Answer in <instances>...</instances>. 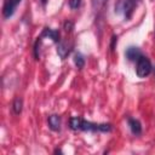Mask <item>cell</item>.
Listing matches in <instances>:
<instances>
[{"instance_id": "cell-1", "label": "cell", "mask_w": 155, "mask_h": 155, "mask_svg": "<svg viewBox=\"0 0 155 155\" xmlns=\"http://www.w3.org/2000/svg\"><path fill=\"white\" fill-rule=\"evenodd\" d=\"M69 126L71 130H81V131H91V132H109L111 130L110 124H94L90 121H85L81 117L74 116L69 120Z\"/></svg>"}, {"instance_id": "cell-2", "label": "cell", "mask_w": 155, "mask_h": 155, "mask_svg": "<svg viewBox=\"0 0 155 155\" xmlns=\"http://www.w3.org/2000/svg\"><path fill=\"white\" fill-rule=\"evenodd\" d=\"M139 0H117L115 4V12L122 13L126 19H130Z\"/></svg>"}, {"instance_id": "cell-3", "label": "cell", "mask_w": 155, "mask_h": 155, "mask_svg": "<svg viewBox=\"0 0 155 155\" xmlns=\"http://www.w3.org/2000/svg\"><path fill=\"white\" fill-rule=\"evenodd\" d=\"M153 70V65H151V62L144 57V56H140L137 61V65H136V74L138 75V78H145L148 76Z\"/></svg>"}, {"instance_id": "cell-4", "label": "cell", "mask_w": 155, "mask_h": 155, "mask_svg": "<svg viewBox=\"0 0 155 155\" xmlns=\"http://www.w3.org/2000/svg\"><path fill=\"white\" fill-rule=\"evenodd\" d=\"M22 0H4V5H2V16L4 18H10L15 11L16 7L18 6V4Z\"/></svg>"}, {"instance_id": "cell-5", "label": "cell", "mask_w": 155, "mask_h": 155, "mask_svg": "<svg viewBox=\"0 0 155 155\" xmlns=\"http://www.w3.org/2000/svg\"><path fill=\"white\" fill-rule=\"evenodd\" d=\"M70 50H71L70 48V45H68L64 41H61L57 45V54L61 57V59H65L67 56L70 53Z\"/></svg>"}, {"instance_id": "cell-6", "label": "cell", "mask_w": 155, "mask_h": 155, "mask_svg": "<svg viewBox=\"0 0 155 155\" xmlns=\"http://www.w3.org/2000/svg\"><path fill=\"white\" fill-rule=\"evenodd\" d=\"M127 122H128V126H130L131 132H132L134 136H139V134L142 133V125H140V122H139L137 119L128 117Z\"/></svg>"}, {"instance_id": "cell-7", "label": "cell", "mask_w": 155, "mask_h": 155, "mask_svg": "<svg viewBox=\"0 0 155 155\" xmlns=\"http://www.w3.org/2000/svg\"><path fill=\"white\" fill-rule=\"evenodd\" d=\"M47 124L52 131H59L61 130V116L54 115V114L50 115L47 119Z\"/></svg>"}, {"instance_id": "cell-8", "label": "cell", "mask_w": 155, "mask_h": 155, "mask_svg": "<svg viewBox=\"0 0 155 155\" xmlns=\"http://www.w3.org/2000/svg\"><path fill=\"white\" fill-rule=\"evenodd\" d=\"M125 56H126L127 59H130V61H138V58L142 56V53H140V50H139L138 47L131 46V47H128V48L126 50Z\"/></svg>"}, {"instance_id": "cell-9", "label": "cell", "mask_w": 155, "mask_h": 155, "mask_svg": "<svg viewBox=\"0 0 155 155\" xmlns=\"http://www.w3.org/2000/svg\"><path fill=\"white\" fill-rule=\"evenodd\" d=\"M42 36H47V38L52 39L54 42H58L59 41V33L57 30H53V29H50V28H45L44 29Z\"/></svg>"}, {"instance_id": "cell-10", "label": "cell", "mask_w": 155, "mask_h": 155, "mask_svg": "<svg viewBox=\"0 0 155 155\" xmlns=\"http://www.w3.org/2000/svg\"><path fill=\"white\" fill-rule=\"evenodd\" d=\"M23 109V99L21 97H16L12 102V110L16 115H19Z\"/></svg>"}, {"instance_id": "cell-11", "label": "cell", "mask_w": 155, "mask_h": 155, "mask_svg": "<svg viewBox=\"0 0 155 155\" xmlns=\"http://www.w3.org/2000/svg\"><path fill=\"white\" fill-rule=\"evenodd\" d=\"M74 63H75V65L79 69L84 68V65H85V58H84V56L80 52H76L75 53V56H74Z\"/></svg>"}, {"instance_id": "cell-12", "label": "cell", "mask_w": 155, "mask_h": 155, "mask_svg": "<svg viewBox=\"0 0 155 155\" xmlns=\"http://www.w3.org/2000/svg\"><path fill=\"white\" fill-rule=\"evenodd\" d=\"M108 0H91V5H92V8L94 11H101L105 4H107Z\"/></svg>"}, {"instance_id": "cell-13", "label": "cell", "mask_w": 155, "mask_h": 155, "mask_svg": "<svg viewBox=\"0 0 155 155\" xmlns=\"http://www.w3.org/2000/svg\"><path fill=\"white\" fill-rule=\"evenodd\" d=\"M80 5H81V0H69V6H70V8H73V10L79 8Z\"/></svg>"}, {"instance_id": "cell-14", "label": "cell", "mask_w": 155, "mask_h": 155, "mask_svg": "<svg viewBox=\"0 0 155 155\" xmlns=\"http://www.w3.org/2000/svg\"><path fill=\"white\" fill-rule=\"evenodd\" d=\"M73 25H74V24H73L70 21H68V22L64 23V29H65L67 31H70V30L73 29Z\"/></svg>"}, {"instance_id": "cell-15", "label": "cell", "mask_w": 155, "mask_h": 155, "mask_svg": "<svg viewBox=\"0 0 155 155\" xmlns=\"http://www.w3.org/2000/svg\"><path fill=\"white\" fill-rule=\"evenodd\" d=\"M154 74H155V68H154Z\"/></svg>"}]
</instances>
